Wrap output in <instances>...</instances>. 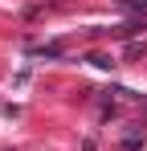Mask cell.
Returning a JSON list of instances; mask_svg holds the SVG:
<instances>
[{"instance_id":"cell-3","label":"cell","mask_w":147,"mask_h":151,"mask_svg":"<svg viewBox=\"0 0 147 151\" xmlns=\"http://www.w3.org/2000/svg\"><path fill=\"white\" fill-rule=\"evenodd\" d=\"M122 4H127V8H143V12H147V0H122Z\"/></svg>"},{"instance_id":"cell-1","label":"cell","mask_w":147,"mask_h":151,"mask_svg":"<svg viewBox=\"0 0 147 151\" xmlns=\"http://www.w3.org/2000/svg\"><path fill=\"white\" fill-rule=\"evenodd\" d=\"M139 53H147V41H131L127 45V57H139Z\"/></svg>"},{"instance_id":"cell-2","label":"cell","mask_w":147,"mask_h":151,"mask_svg":"<svg viewBox=\"0 0 147 151\" xmlns=\"http://www.w3.org/2000/svg\"><path fill=\"white\" fill-rule=\"evenodd\" d=\"M90 61H94L98 70H115V61H110V57H102V53H94V57H90Z\"/></svg>"}]
</instances>
